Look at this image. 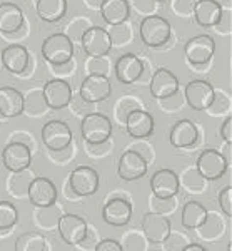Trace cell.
<instances>
[{"label": "cell", "instance_id": "48", "mask_svg": "<svg viewBox=\"0 0 232 251\" xmlns=\"http://www.w3.org/2000/svg\"><path fill=\"white\" fill-rule=\"evenodd\" d=\"M182 251H206L204 246H201V245H197V243H187V245L182 248Z\"/></svg>", "mask_w": 232, "mask_h": 251}, {"label": "cell", "instance_id": "15", "mask_svg": "<svg viewBox=\"0 0 232 251\" xmlns=\"http://www.w3.org/2000/svg\"><path fill=\"white\" fill-rule=\"evenodd\" d=\"M44 99H46L47 106L50 109H64L70 104L72 99V87L67 80L57 77L50 79L42 89Z\"/></svg>", "mask_w": 232, "mask_h": 251}, {"label": "cell", "instance_id": "25", "mask_svg": "<svg viewBox=\"0 0 232 251\" xmlns=\"http://www.w3.org/2000/svg\"><path fill=\"white\" fill-rule=\"evenodd\" d=\"M23 25V12L12 2L0 3V32L15 34Z\"/></svg>", "mask_w": 232, "mask_h": 251}, {"label": "cell", "instance_id": "37", "mask_svg": "<svg viewBox=\"0 0 232 251\" xmlns=\"http://www.w3.org/2000/svg\"><path fill=\"white\" fill-rule=\"evenodd\" d=\"M91 27V22H89L87 19H84V17H79V19H75L72 24H69V27H67V35L70 37V40L74 42V40H80L82 39V35H84V32Z\"/></svg>", "mask_w": 232, "mask_h": 251}, {"label": "cell", "instance_id": "24", "mask_svg": "<svg viewBox=\"0 0 232 251\" xmlns=\"http://www.w3.org/2000/svg\"><path fill=\"white\" fill-rule=\"evenodd\" d=\"M192 12L199 25L215 27L219 24V20H221L222 7L215 0H195Z\"/></svg>", "mask_w": 232, "mask_h": 251}, {"label": "cell", "instance_id": "34", "mask_svg": "<svg viewBox=\"0 0 232 251\" xmlns=\"http://www.w3.org/2000/svg\"><path fill=\"white\" fill-rule=\"evenodd\" d=\"M140 107V102L132 96H125L124 99H120V102L117 104V109H116V116H117V121L124 126L125 119L134 109H139Z\"/></svg>", "mask_w": 232, "mask_h": 251}, {"label": "cell", "instance_id": "26", "mask_svg": "<svg viewBox=\"0 0 232 251\" xmlns=\"http://www.w3.org/2000/svg\"><path fill=\"white\" fill-rule=\"evenodd\" d=\"M23 112V96L14 87H0V116L17 117Z\"/></svg>", "mask_w": 232, "mask_h": 251}, {"label": "cell", "instance_id": "20", "mask_svg": "<svg viewBox=\"0 0 232 251\" xmlns=\"http://www.w3.org/2000/svg\"><path fill=\"white\" fill-rule=\"evenodd\" d=\"M2 57V66L10 72V74H23L30 64V55L28 50L20 44H10L0 52Z\"/></svg>", "mask_w": 232, "mask_h": 251}, {"label": "cell", "instance_id": "3", "mask_svg": "<svg viewBox=\"0 0 232 251\" xmlns=\"http://www.w3.org/2000/svg\"><path fill=\"white\" fill-rule=\"evenodd\" d=\"M42 55L48 64L54 66L69 62L74 55V42L67 34L48 35L42 44Z\"/></svg>", "mask_w": 232, "mask_h": 251}, {"label": "cell", "instance_id": "49", "mask_svg": "<svg viewBox=\"0 0 232 251\" xmlns=\"http://www.w3.org/2000/svg\"><path fill=\"white\" fill-rule=\"evenodd\" d=\"M89 5L92 7V9H97V7H100V3H102V0H87Z\"/></svg>", "mask_w": 232, "mask_h": 251}, {"label": "cell", "instance_id": "11", "mask_svg": "<svg viewBox=\"0 0 232 251\" xmlns=\"http://www.w3.org/2000/svg\"><path fill=\"white\" fill-rule=\"evenodd\" d=\"M60 238L67 245H79L89 231V226L79 214H62L57 223Z\"/></svg>", "mask_w": 232, "mask_h": 251}, {"label": "cell", "instance_id": "35", "mask_svg": "<svg viewBox=\"0 0 232 251\" xmlns=\"http://www.w3.org/2000/svg\"><path fill=\"white\" fill-rule=\"evenodd\" d=\"M109 69H111V64L107 62L105 55H102V57H91L87 62H85V71H87V75H91V74L107 75Z\"/></svg>", "mask_w": 232, "mask_h": 251}, {"label": "cell", "instance_id": "17", "mask_svg": "<svg viewBox=\"0 0 232 251\" xmlns=\"http://www.w3.org/2000/svg\"><path fill=\"white\" fill-rule=\"evenodd\" d=\"M181 188V179L172 169H159L150 177V191L157 198H176Z\"/></svg>", "mask_w": 232, "mask_h": 251}, {"label": "cell", "instance_id": "21", "mask_svg": "<svg viewBox=\"0 0 232 251\" xmlns=\"http://www.w3.org/2000/svg\"><path fill=\"white\" fill-rule=\"evenodd\" d=\"M132 218V204L124 198H114L102 208V220L111 226H125Z\"/></svg>", "mask_w": 232, "mask_h": 251}, {"label": "cell", "instance_id": "42", "mask_svg": "<svg viewBox=\"0 0 232 251\" xmlns=\"http://www.w3.org/2000/svg\"><path fill=\"white\" fill-rule=\"evenodd\" d=\"M165 245V250H177V251H182V248L187 245V241L184 240L182 236H174L172 231L169 233V236L165 238L164 241Z\"/></svg>", "mask_w": 232, "mask_h": 251}, {"label": "cell", "instance_id": "10", "mask_svg": "<svg viewBox=\"0 0 232 251\" xmlns=\"http://www.w3.org/2000/svg\"><path fill=\"white\" fill-rule=\"evenodd\" d=\"M27 198L35 208H47L57 203V188L47 177H34L28 183Z\"/></svg>", "mask_w": 232, "mask_h": 251}, {"label": "cell", "instance_id": "45", "mask_svg": "<svg viewBox=\"0 0 232 251\" xmlns=\"http://www.w3.org/2000/svg\"><path fill=\"white\" fill-rule=\"evenodd\" d=\"M95 251H122V245L116 240H102L95 245Z\"/></svg>", "mask_w": 232, "mask_h": 251}, {"label": "cell", "instance_id": "16", "mask_svg": "<svg viewBox=\"0 0 232 251\" xmlns=\"http://www.w3.org/2000/svg\"><path fill=\"white\" fill-rule=\"evenodd\" d=\"M142 231H144L145 240L150 243H164L165 238L170 233V221L165 218V214L150 211L142 220Z\"/></svg>", "mask_w": 232, "mask_h": 251}, {"label": "cell", "instance_id": "7", "mask_svg": "<svg viewBox=\"0 0 232 251\" xmlns=\"http://www.w3.org/2000/svg\"><path fill=\"white\" fill-rule=\"evenodd\" d=\"M69 186L75 196H92L99 189V174L89 166H79L69 174Z\"/></svg>", "mask_w": 232, "mask_h": 251}, {"label": "cell", "instance_id": "40", "mask_svg": "<svg viewBox=\"0 0 232 251\" xmlns=\"http://www.w3.org/2000/svg\"><path fill=\"white\" fill-rule=\"evenodd\" d=\"M145 240L142 236H139L136 231H130L127 236L124 238V245L122 250H145Z\"/></svg>", "mask_w": 232, "mask_h": 251}, {"label": "cell", "instance_id": "32", "mask_svg": "<svg viewBox=\"0 0 232 251\" xmlns=\"http://www.w3.org/2000/svg\"><path fill=\"white\" fill-rule=\"evenodd\" d=\"M19 211L9 201H0V231L10 229L17 225Z\"/></svg>", "mask_w": 232, "mask_h": 251}, {"label": "cell", "instance_id": "44", "mask_svg": "<svg viewBox=\"0 0 232 251\" xmlns=\"http://www.w3.org/2000/svg\"><path fill=\"white\" fill-rule=\"evenodd\" d=\"M132 2L136 10L144 15H150L156 9V0H132Z\"/></svg>", "mask_w": 232, "mask_h": 251}, {"label": "cell", "instance_id": "19", "mask_svg": "<svg viewBox=\"0 0 232 251\" xmlns=\"http://www.w3.org/2000/svg\"><path fill=\"white\" fill-rule=\"evenodd\" d=\"M179 91V79L176 74L169 69H157L150 77V94L156 97L157 100H162L165 97L176 94Z\"/></svg>", "mask_w": 232, "mask_h": 251}, {"label": "cell", "instance_id": "33", "mask_svg": "<svg viewBox=\"0 0 232 251\" xmlns=\"http://www.w3.org/2000/svg\"><path fill=\"white\" fill-rule=\"evenodd\" d=\"M107 32L111 35L112 46H125L132 37V29H130L127 20L120 24H114V25H111V30Z\"/></svg>", "mask_w": 232, "mask_h": 251}, {"label": "cell", "instance_id": "50", "mask_svg": "<svg viewBox=\"0 0 232 251\" xmlns=\"http://www.w3.org/2000/svg\"><path fill=\"white\" fill-rule=\"evenodd\" d=\"M156 2H165V0H156Z\"/></svg>", "mask_w": 232, "mask_h": 251}, {"label": "cell", "instance_id": "13", "mask_svg": "<svg viewBox=\"0 0 232 251\" xmlns=\"http://www.w3.org/2000/svg\"><path fill=\"white\" fill-rule=\"evenodd\" d=\"M214 91L207 80L195 79L186 86V102L195 111H206L214 100Z\"/></svg>", "mask_w": 232, "mask_h": 251}, {"label": "cell", "instance_id": "1", "mask_svg": "<svg viewBox=\"0 0 232 251\" xmlns=\"http://www.w3.org/2000/svg\"><path fill=\"white\" fill-rule=\"evenodd\" d=\"M170 24L161 15L150 14L142 19L139 25V35L147 47H161L170 39Z\"/></svg>", "mask_w": 232, "mask_h": 251}, {"label": "cell", "instance_id": "6", "mask_svg": "<svg viewBox=\"0 0 232 251\" xmlns=\"http://www.w3.org/2000/svg\"><path fill=\"white\" fill-rule=\"evenodd\" d=\"M215 52V40L210 35H195L186 42L184 54L192 66H207Z\"/></svg>", "mask_w": 232, "mask_h": 251}, {"label": "cell", "instance_id": "29", "mask_svg": "<svg viewBox=\"0 0 232 251\" xmlns=\"http://www.w3.org/2000/svg\"><path fill=\"white\" fill-rule=\"evenodd\" d=\"M67 12V0H37V14L44 22H57Z\"/></svg>", "mask_w": 232, "mask_h": 251}, {"label": "cell", "instance_id": "12", "mask_svg": "<svg viewBox=\"0 0 232 251\" xmlns=\"http://www.w3.org/2000/svg\"><path fill=\"white\" fill-rule=\"evenodd\" d=\"M2 163L12 173L25 171L32 164L30 148L23 143H19V141L17 143H10L2 151Z\"/></svg>", "mask_w": 232, "mask_h": 251}, {"label": "cell", "instance_id": "47", "mask_svg": "<svg viewBox=\"0 0 232 251\" xmlns=\"http://www.w3.org/2000/svg\"><path fill=\"white\" fill-rule=\"evenodd\" d=\"M215 27H219L221 32H229L231 30V12L229 10H222V15H221V20Z\"/></svg>", "mask_w": 232, "mask_h": 251}, {"label": "cell", "instance_id": "4", "mask_svg": "<svg viewBox=\"0 0 232 251\" xmlns=\"http://www.w3.org/2000/svg\"><path fill=\"white\" fill-rule=\"evenodd\" d=\"M229 166L231 164L227 163V159L222 156L221 151H217V149H206L199 156L195 169H197L199 174L206 181H217L227 173Z\"/></svg>", "mask_w": 232, "mask_h": 251}, {"label": "cell", "instance_id": "36", "mask_svg": "<svg viewBox=\"0 0 232 251\" xmlns=\"http://www.w3.org/2000/svg\"><path fill=\"white\" fill-rule=\"evenodd\" d=\"M184 184L192 193H201L206 188V179L199 174L197 169H190L184 174Z\"/></svg>", "mask_w": 232, "mask_h": 251}, {"label": "cell", "instance_id": "38", "mask_svg": "<svg viewBox=\"0 0 232 251\" xmlns=\"http://www.w3.org/2000/svg\"><path fill=\"white\" fill-rule=\"evenodd\" d=\"M229 106H231V102H229V99H227V96L221 91H214V100L206 111H209L210 114H222V112H226L227 109H229Z\"/></svg>", "mask_w": 232, "mask_h": 251}, {"label": "cell", "instance_id": "2", "mask_svg": "<svg viewBox=\"0 0 232 251\" xmlns=\"http://www.w3.org/2000/svg\"><path fill=\"white\" fill-rule=\"evenodd\" d=\"M80 132L87 144L104 143V141H109L112 134V123L107 116L100 112H89L82 119Z\"/></svg>", "mask_w": 232, "mask_h": 251}, {"label": "cell", "instance_id": "31", "mask_svg": "<svg viewBox=\"0 0 232 251\" xmlns=\"http://www.w3.org/2000/svg\"><path fill=\"white\" fill-rule=\"evenodd\" d=\"M15 250H19V251H46L47 241L40 233H23L22 236L17 238Z\"/></svg>", "mask_w": 232, "mask_h": 251}, {"label": "cell", "instance_id": "41", "mask_svg": "<svg viewBox=\"0 0 232 251\" xmlns=\"http://www.w3.org/2000/svg\"><path fill=\"white\" fill-rule=\"evenodd\" d=\"M194 3L195 0H172V9L174 12L186 17V15H189L194 10Z\"/></svg>", "mask_w": 232, "mask_h": 251}, {"label": "cell", "instance_id": "27", "mask_svg": "<svg viewBox=\"0 0 232 251\" xmlns=\"http://www.w3.org/2000/svg\"><path fill=\"white\" fill-rule=\"evenodd\" d=\"M100 15L109 25L125 22L129 19V3L127 0H102L100 3Z\"/></svg>", "mask_w": 232, "mask_h": 251}, {"label": "cell", "instance_id": "23", "mask_svg": "<svg viewBox=\"0 0 232 251\" xmlns=\"http://www.w3.org/2000/svg\"><path fill=\"white\" fill-rule=\"evenodd\" d=\"M197 137H199V132H197V127H195V124L192 121L181 119L172 126L169 139L174 148L184 149V148L194 146L195 141H197Z\"/></svg>", "mask_w": 232, "mask_h": 251}, {"label": "cell", "instance_id": "43", "mask_svg": "<svg viewBox=\"0 0 232 251\" xmlns=\"http://www.w3.org/2000/svg\"><path fill=\"white\" fill-rule=\"evenodd\" d=\"M50 69L52 72L57 75V77H62V75H70L74 72V60H69V62H64V64H59V66H54L50 64Z\"/></svg>", "mask_w": 232, "mask_h": 251}, {"label": "cell", "instance_id": "22", "mask_svg": "<svg viewBox=\"0 0 232 251\" xmlns=\"http://www.w3.org/2000/svg\"><path fill=\"white\" fill-rule=\"evenodd\" d=\"M144 71V62L136 54H124L116 64V75L122 84L137 82Z\"/></svg>", "mask_w": 232, "mask_h": 251}, {"label": "cell", "instance_id": "9", "mask_svg": "<svg viewBox=\"0 0 232 251\" xmlns=\"http://www.w3.org/2000/svg\"><path fill=\"white\" fill-rule=\"evenodd\" d=\"M112 92V84L109 80L107 75H99V74H91L84 79V82L80 84L79 94L84 100L91 104L102 102L107 99Z\"/></svg>", "mask_w": 232, "mask_h": 251}, {"label": "cell", "instance_id": "5", "mask_svg": "<svg viewBox=\"0 0 232 251\" xmlns=\"http://www.w3.org/2000/svg\"><path fill=\"white\" fill-rule=\"evenodd\" d=\"M42 143L50 149L52 152L62 151V149L72 146L74 134H72L70 127L64 123V121H48L42 127Z\"/></svg>", "mask_w": 232, "mask_h": 251}, {"label": "cell", "instance_id": "30", "mask_svg": "<svg viewBox=\"0 0 232 251\" xmlns=\"http://www.w3.org/2000/svg\"><path fill=\"white\" fill-rule=\"evenodd\" d=\"M47 102L44 99V92L40 89L28 91L27 96H23V112L30 116H40L47 111Z\"/></svg>", "mask_w": 232, "mask_h": 251}, {"label": "cell", "instance_id": "8", "mask_svg": "<svg viewBox=\"0 0 232 251\" xmlns=\"http://www.w3.org/2000/svg\"><path fill=\"white\" fill-rule=\"evenodd\" d=\"M80 44L89 57H102V55H107L112 49L111 35L102 27H89L84 32Z\"/></svg>", "mask_w": 232, "mask_h": 251}, {"label": "cell", "instance_id": "18", "mask_svg": "<svg viewBox=\"0 0 232 251\" xmlns=\"http://www.w3.org/2000/svg\"><path fill=\"white\" fill-rule=\"evenodd\" d=\"M125 131L134 139H145L154 131V117L150 112L144 111L142 107L134 109L125 119Z\"/></svg>", "mask_w": 232, "mask_h": 251}, {"label": "cell", "instance_id": "39", "mask_svg": "<svg viewBox=\"0 0 232 251\" xmlns=\"http://www.w3.org/2000/svg\"><path fill=\"white\" fill-rule=\"evenodd\" d=\"M219 206L227 218H232V188L226 186L221 193H219Z\"/></svg>", "mask_w": 232, "mask_h": 251}, {"label": "cell", "instance_id": "46", "mask_svg": "<svg viewBox=\"0 0 232 251\" xmlns=\"http://www.w3.org/2000/svg\"><path fill=\"white\" fill-rule=\"evenodd\" d=\"M221 137L224 139V143H226V144H232V116L227 117V119L222 123Z\"/></svg>", "mask_w": 232, "mask_h": 251}, {"label": "cell", "instance_id": "28", "mask_svg": "<svg viewBox=\"0 0 232 251\" xmlns=\"http://www.w3.org/2000/svg\"><path fill=\"white\" fill-rule=\"evenodd\" d=\"M207 220V209L199 201H187L182 208L181 221L186 229H197Z\"/></svg>", "mask_w": 232, "mask_h": 251}, {"label": "cell", "instance_id": "14", "mask_svg": "<svg viewBox=\"0 0 232 251\" xmlns=\"http://www.w3.org/2000/svg\"><path fill=\"white\" fill-rule=\"evenodd\" d=\"M117 173H119L120 179L124 181H137L147 173V161L137 151L129 149L120 156Z\"/></svg>", "mask_w": 232, "mask_h": 251}]
</instances>
